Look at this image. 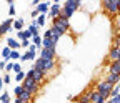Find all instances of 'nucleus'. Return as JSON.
<instances>
[{"label":"nucleus","mask_w":120,"mask_h":103,"mask_svg":"<svg viewBox=\"0 0 120 103\" xmlns=\"http://www.w3.org/2000/svg\"><path fill=\"white\" fill-rule=\"evenodd\" d=\"M28 32L32 33V37H37L38 35V25H37V22L34 20L32 23H30V27H28Z\"/></svg>","instance_id":"20"},{"label":"nucleus","mask_w":120,"mask_h":103,"mask_svg":"<svg viewBox=\"0 0 120 103\" xmlns=\"http://www.w3.org/2000/svg\"><path fill=\"white\" fill-rule=\"evenodd\" d=\"M118 15H120V0H118Z\"/></svg>","instance_id":"39"},{"label":"nucleus","mask_w":120,"mask_h":103,"mask_svg":"<svg viewBox=\"0 0 120 103\" xmlns=\"http://www.w3.org/2000/svg\"><path fill=\"white\" fill-rule=\"evenodd\" d=\"M32 98H34V96L30 95L28 92H25V90H23V93H22V95L19 96V100H22L23 103H30V100H32Z\"/></svg>","instance_id":"24"},{"label":"nucleus","mask_w":120,"mask_h":103,"mask_svg":"<svg viewBox=\"0 0 120 103\" xmlns=\"http://www.w3.org/2000/svg\"><path fill=\"white\" fill-rule=\"evenodd\" d=\"M118 38H120V33H118Z\"/></svg>","instance_id":"41"},{"label":"nucleus","mask_w":120,"mask_h":103,"mask_svg":"<svg viewBox=\"0 0 120 103\" xmlns=\"http://www.w3.org/2000/svg\"><path fill=\"white\" fill-rule=\"evenodd\" d=\"M13 93H15V96L19 98V96L23 93V86H22V85H17V86H15V90H13Z\"/></svg>","instance_id":"29"},{"label":"nucleus","mask_w":120,"mask_h":103,"mask_svg":"<svg viewBox=\"0 0 120 103\" xmlns=\"http://www.w3.org/2000/svg\"><path fill=\"white\" fill-rule=\"evenodd\" d=\"M0 38H2V35H0Z\"/></svg>","instance_id":"43"},{"label":"nucleus","mask_w":120,"mask_h":103,"mask_svg":"<svg viewBox=\"0 0 120 103\" xmlns=\"http://www.w3.org/2000/svg\"><path fill=\"white\" fill-rule=\"evenodd\" d=\"M118 62H120V57H118Z\"/></svg>","instance_id":"40"},{"label":"nucleus","mask_w":120,"mask_h":103,"mask_svg":"<svg viewBox=\"0 0 120 103\" xmlns=\"http://www.w3.org/2000/svg\"><path fill=\"white\" fill-rule=\"evenodd\" d=\"M118 93H120V83L113 86V90H112V93H110V98H113V96H117Z\"/></svg>","instance_id":"30"},{"label":"nucleus","mask_w":120,"mask_h":103,"mask_svg":"<svg viewBox=\"0 0 120 103\" xmlns=\"http://www.w3.org/2000/svg\"><path fill=\"white\" fill-rule=\"evenodd\" d=\"M109 73H113V75H118L120 77V62H112L110 67H109Z\"/></svg>","instance_id":"16"},{"label":"nucleus","mask_w":120,"mask_h":103,"mask_svg":"<svg viewBox=\"0 0 120 103\" xmlns=\"http://www.w3.org/2000/svg\"><path fill=\"white\" fill-rule=\"evenodd\" d=\"M12 70H13V62H8L5 67V71H12Z\"/></svg>","instance_id":"35"},{"label":"nucleus","mask_w":120,"mask_h":103,"mask_svg":"<svg viewBox=\"0 0 120 103\" xmlns=\"http://www.w3.org/2000/svg\"><path fill=\"white\" fill-rule=\"evenodd\" d=\"M7 47H8L10 50H19V48H20V42H19L17 38L10 37V38H7Z\"/></svg>","instance_id":"13"},{"label":"nucleus","mask_w":120,"mask_h":103,"mask_svg":"<svg viewBox=\"0 0 120 103\" xmlns=\"http://www.w3.org/2000/svg\"><path fill=\"white\" fill-rule=\"evenodd\" d=\"M30 45H32V42H30V40H22V42H20V47H23V48H27V50H28Z\"/></svg>","instance_id":"31"},{"label":"nucleus","mask_w":120,"mask_h":103,"mask_svg":"<svg viewBox=\"0 0 120 103\" xmlns=\"http://www.w3.org/2000/svg\"><path fill=\"white\" fill-rule=\"evenodd\" d=\"M82 2H80V0H67V2L62 5V7H67V8H72L73 12H77L79 8H82Z\"/></svg>","instance_id":"12"},{"label":"nucleus","mask_w":120,"mask_h":103,"mask_svg":"<svg viewBox=\"0 0 120 103\" xmlns=\"http://www.w3.org/2000/svg\"><path fill=\"white\" fill-rule=\"evenodd\" d=\"M60 13H62V5H60L58 2H53L52 7H50V12H49V17L52 20H55V18L60 17Z\"/></svg>","instance_id":"8"},{"label":"nucleus","mask_w":120,"mask_h":103,"mask_svg":"<svg viewBox=\"0 0 120 103\" xmlns=\"http://www.w3.org/2000/svg\"><path fill=\"white\" fill-rule=\"evenodd\" d=\"M42 40H43V37H40V35L32 37V43L37 47V50H42Z\"/></svg>","instance_id":"22"},{"label":"nucleus","mask_w":120,"mask_h":103,"mask_svg":"<svg viewBox=\"0 0 120 103\" xmlns=\"http://www.w3.org/2000/svg\"><path fill=\"white\" fill-rule=\"evenodd\" d=\"M2 78H4V83H5V85H8V83H10V82H12V77H10V75H8V73H5V75H4V77H2Z\"/></svg>","instance_id":"33"},{"label":"nucleus","mask_w":120,"mask_h":103,"mask_svg":"<svg viewBox=\"0 0 120 103\" xmlns=\"http://www.w3.org/2000/svg\"><path fill=\"white\" fill-rule=\"evenodd\" d=\"M5 67H7V62H5V60H2V62H0V68L5 70Z\"/></svg>","instance_id":"36"},{"label":"nucleus","mask_w":120,"mask_h":103,"mask_svg":"<svg viewBox=\"0 0 120 103\" xmlns=\"http://www.w3.org/2000/svg\"><path fill=\"white\" fill-rule=\"evenodd\" d=\"M27 78H32L35 83L42 85V83L45 82V73L40 71V70H37V68H30V70L27 71Z\"/></svg>","instance_id":"6"},{"label":"nucleus","mask_w":120,"mask_h":103,"mask_svg":"<svg viewBox=\"0 0 120 103\" xmlns=\"http://www.w3.org/2000/svg\"><path fill=\"white\" fill-rule=\"evenodd\" d=\"M23 18H17V20H13V28H15V30H17V32H22L23 30Z\"/></svg>","instance_id":"21"},{"label":"nucleus","mask_w":120,"mask_h":103,"mask_svg":"<svg viewBox=\"0 0 120 103\" xmlns=\"http://www.w3.org/2000/svg\"><path fill=\"white\" fill-rule=\"evenodd\" d=\"M50 7H52L50 2H43V4H38L37 10H38V13H43V15H47V12H50Z\"/></svg>","instance_id":"17"},{"label":"nucleus","mask_w":120,"mask_h":103,"mask_svg":"<svg viewBox=\"0 0 120 103\" xmlns=\"http://www.w3.org/2000/svg\"><path fill=\"white\" fill-rule=\"evenodd\" d=\"M118 57H120V48L112 47L110 52H109V60H110V62H117V60H118Z\"/></svg>","instance_id":"14"},{"label":"nucleus","mask_w":120,"mask_h":103,"mask_svg":"<svg viewBox=\"0 0 120 103\" xmlns=\"http://www.w3.org/2000/svg\"><path fill=\"white\" fill-rule=\"evenodd\" d=\"M88 96H90V103H105V101H107V100H105L97 90L88 92Z\"/></svg>","instance_id":"10"},{"label":"nucleus","mask_w":120,"mask_h":103,"mask_svg":"<svg viewBox=\"0 0 120 103\" xmlns=\"http://www.w3.org/2000/svg\"><path fill=\"white\" fill-rule=\"evenodd\" d=\"M62 37H64V33L60 32L58 28H55V27H50L49 30H45V33H43V38H52L55 43H58Z\"/></svg>","instance_id":"7"},{"label":"nucleus","mask_w":120,"mask_h":103,"mask_svg":"<svg viewBox=\"0 0 120 103\" xmlns=\"http://www.w3.org/2000/svg\"><path fill=\"white\" fill-rule=\"evenodd\" d=\"M20 52L19 50H12V53H10V60H13V62H17V60H20Z\"/></svg>","instance_id":"26"},{"label":"nucleus","mask_w":120,"mask_h":103,"mask_svg":"<svg viewBox=\"0 0 120 103\" xmlns=\"http://www.w3.org/2000/svg\"><path fill=\"white\" fill-rule=\"evenodd\" d=\"M77 100H79V103H90V96H88V93H83V95H80Z\"/></svg>","instance_id":"28"},{"label":"nucleus","mask_w":120,"mask_h":103,"mask_svg":"<svg viewBox=\"0 0 120 103\" xmlns=\"http://www.w3.org/2000/svg\"><path fill=\"white\" fill-rule=\"evenodd\" d=\"M10 53H12V50L8 48V47H4V50H2V58L8 63L10 62Z\"/></svg>","instance_id":"23"},{"label":"nucleus","mask_w":120,"mask_h":103,"mask_svg":"<svg viewBox=\"0 0 120 103\" xmlns=\"http://www.w3.org/2000/svg\"><path fill=\"white\" fill-rule=\"evenodd\" d=\"M4 85H5V83H4V78L0 77V90H2V88H4Z\"/></svg>","instance_id":"37"},{"label":"nucleus","mask_w":120,"mask_h":103,"mask_svg":"<svg viewBox=\"0 0 120 103\" xmlns=\"http://www.w3.org/2000/svg\"><path fill=\"white\" fill-rule=\"evenodd\" d=\"M13 103H23V101H22V100H19V98H15V101H13Z\"/></svg>","instance_id":"38"},{"label":"nucleus","mask_w":120,"mask_h":103,"mask_svg":"<svg viewBox=\"0 0 120 103\" xmlns=\"http://www.w3.org/2000/svg\"><path fill=\"white\" fill-rule=\"evenodd\" d=\"M17 38L19 40H30L32 42V33L28 30H22V32H17Z\"/></svg>","instance_id":"19"},{"label":"nucleus","mask_w":120,"mask_h":103,"mask_svg":"<svg viewBox=\"0 0 120 103\" xmlns=\"http://www.w3.org/2000/svg\"><path fill=\"white\" fill-rule=\"evenodd\" d=\"M12 71H15V75H17V73H20V71H22L20 63H15V62H13V70H12Z\"/></svg>","instance_id":"32"},{"label":"nucleus","mask_w":120,"mask_h":103,"mask_svg":"<svg viewBox=\"0 0 120 103\" xmlns=\"http://www.w3.org/2000/svg\"><path fill=\"white\" fill-rule=\"evenodd\" d=\"M22 86H23V90H25V92H28L32 96L38 92V88H40V85H38V83H35L32 78H27V77H25V80L22 82Z\"/></svg>","instance_id":"5"},{"label":"nucleus","mask_w":120,"mask_h":103,"mask_svg":"<svg viewBox=\"0 0 120 103\" xmlns=\"http://www.w3.org/2000/svg\"><path fill=\"white\" fill-rule=\"evenodd\" d=\"M55 57H57V50H52V48L40 50V58H43V60H55Z\"/></svg>","instance_id":"9"},{"label":"nucleus","mask_w":120,"mask_h":103,"mask_svg":"<svg viewBox=\"0 0 120 103\" xmlns=\"http://www.w3.org/2000/svg\"><path fill=\"white\" fill-rule=\"evenodd\" d=\"M105 82L110 83L112 86H115V85H118V83H120V77H118V75H113V73H109L107 78H105Z\"/></svg>","instance_id":"15"},{"label":"nucleus","mask_w":120,"mask_h":103,"mask_svg":"<svg viewBox=\"0 0 120 103\" xmlns=\"http://www.w3.org/2000/svg\"><path fill=\"white\" fill-rule=\"evenodd\" d=\"M30 15H32V18H34V20H37L40 13H38V10H37V8H34V10H32V13H30Z\"/></svg>","instance_id":"34"},{"label":"nucleus","mask_w":120,"mask_h":103,"mask_svg":"<svg viewBox=\"0 0 120 103\" xmlns=\"http://www.w3.org/2000/svg\"><path fill=\"white\" fill-rule=\"evenodd\" d=\"M0 71H2V68H0Z\"/></svg>","instance_id":"42"},{"label":"nucleus","mask_w":120,"mask_h":103,"mask_svg":"<svg viewBox=\"0 0 120 103\" xmlns=\"http://www.w3.org/2000/svg\"><path fill=\"white\" fill-rule=\"evenodd\" d=\"M35 22H37L38 28H40V27H43V25H45V22H47V15H43V13H40V15H38V18H37Z\"/></svg>","instance_id":"25"},{"label":"nucleus","mask_w":120,"mask_h":103,"mask_svg":"<svg viewBox=\"0 0 120 103\" xmlns=\"http://www.w3.org/2000/svg\"><path fill=\"white\" fill-rule=\"evenodd\" d=\"M52 27H55V28H58L60 32H62L64 35L72 28V25H70V20H67V18H64V17H58V18H55V20H52Z\"/></svg>","instance_id":"4"},{"label":"nucleus","mask_w":120,"mask_h":103,"mask_svg":"<svg viewBox=\"0 0 120 103\" xmlns=\"http://www.w3.org/2000/svg\"><path fill=\"white\" fill-rule=\"evenodd\" d=\"M13 28V20L8 18V20H4L2 23H0V35H5L7 32H10Z\"/></svg>","instance_id":"11"},{"label":"nucleus","mask_w":120,"mask_h":103,"mask_svg":"<svg viewBox=\"0 0 120 103\" xmlns=\"http://www.w3.org/2000/svg\"><path fill=\"white\" fill-rule=\"evenodd\" d=\"M102 8L105 10V13L109 15H118V0H103L102 2Z\"/></svg>","instance_id":"3"},{"label":"nucleus","mask_w":120,"mask_h":103,"mask_svg":"<svg viewBox=\"0 0 120 103\" xmlns=\"http://www.w3.org/2000/svg\"><path fill=\"white\" fill-rule=\"evenodd\" d=\"M55 67H57V62H55V60H43V58H40V57L35 58V63H34V68L43 71V73H45V77H47V73L53 71Z\"/></svg>","instance_id":"1"},{"label":"nucleus","mask_w":120,"mask_h":103,"mask_svg":"<svg viewBox=\"0 0 120 103\" xmlns=\"http://www.w3.org/2000/svg\"><path fill=\"white\" fill-rule=\"evenodd\" d=\"M25 77H27V73H25V71H20V73H17V75H15V82H19V83L22 85V82L25 80Z\"/></svg>","instance_id":"27"},{"label":"nucleus","mask_w":120,"mask_h":103,"mask_svg":"<svg viewBox=\"0 0 120 103\" xmlns=\"http://www.w3.org/2000/svg\"><path fill=\"white\" fill-rule=\"evenodd\" d=\"M95 90H97L105 100H109V98H110V93H112V90H113V86H112L110 83H107L105 80H100V82L95 85Z\"/></svg>","instance_id":"2"},{"label":"nucleus","mask_w":120,"mask_h":103,"mask_svg":"<svg viewBox=\"0 0 120 103\" xmlns=\"http://www.w3.org/2000/svg\"><path fill=\"white\" fill-rule=\"evenodd\" d=\"M35 57H37V53L28 52V50H27V52L20 57V62H28V60H32V62H34V60H35Z\"/></svg>","instance_id":"18"}]
</instances>
